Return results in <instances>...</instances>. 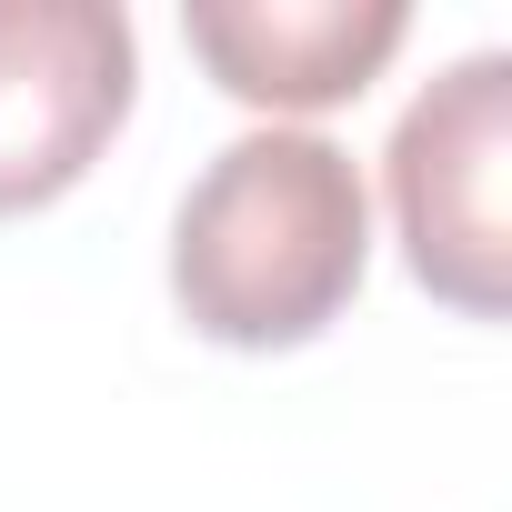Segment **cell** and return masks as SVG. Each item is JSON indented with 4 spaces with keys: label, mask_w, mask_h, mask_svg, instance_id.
Instances as JSON below:
<instances>
[{
    "label": "cell",
    "mask_w": 512,
    "mask_h": 512,
    "mask_svg": "<svg viewBox=\"0 0 512 512\" xmlns=\"http://www.w3.org/2000/svg\"><path fill=\"white\" fill-rule=\"evenodd\" d=\"M382 181H392L412 282L462 322H502L512 312V51H462L442 81H422V101L382 151Z\"/></svg>",
    "instance_id": "7a4b0ae2"
},
{
    "label": "cell",
    "mask_w": 512,
    "mask_h": 512,
    "mask_svg": "<svg viewBox=\"0 0 512 512\" xmlns=\"http://www.w3.org/2000/svg\"><path fill=\"white\" fill-rule=\"evenodd\" d=\"M141 101L121 0H0V221H31L91 181Z\"/></svg>",
    "instance_id": "3957f363"
},
{
    "label": "cell",
    "mask_w": 512,
    "mask_h": 512,
    "mask_svg": "<svg viewBox=\"0 0 512 512\" xmlns=\"http://www.w3.org/2000/svg\"><path fill=\"white\" fill-rule=\"evenodd\" d=\"M181 41L251 111H342L412 41L402 0H191Z\"/></svg>",
    "instance_id": "277c9868"
},
{
    "label": "cell",
    "mask_w": 512,
    "mask_h": 512,
    "mask_svg": "<svg viewBox=\"0 0 512 512\" xmlns=\"http://www.w3.org/2000/svg\"><path fill=\"white\" fill-rule=\"evenodd\" d=\"M372 272V191L362 161L322 131H241L181 191L171 221V302L221 352H302L322 342Z\"/></svg>",
    "instance_id": "6da1fadb"
}]
</instances>
